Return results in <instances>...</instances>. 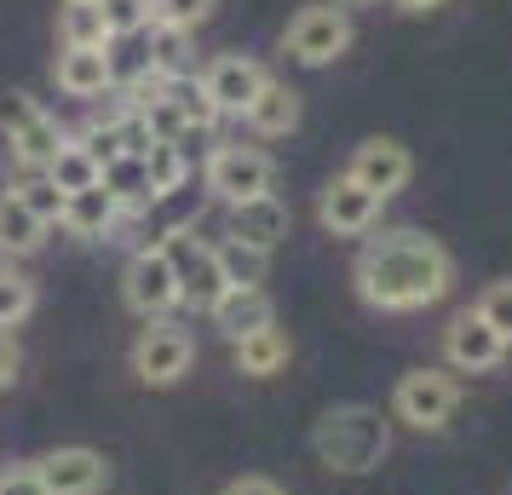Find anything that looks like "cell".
<instances>
[{"label":"cell","mask_w":512,"mask_h":495,"mask_svg":"<svg viewBox=\"0 0 512 495\" xmlns=\"http://www.w3.org/2000/svg\"><path fill=\"white\" fill-rule=\"evenodd\" d=\"M202 185H208L213 202L242 208V202H259V196L277 190V162L259 144H213L208 167H202Z\"/></svg>","instance_id":"obj_3"},{"label":"cell","mask_w":512,"mask_h":495,"mask_svg":"<svg viewBox=\"0 0 512 495\" xmlns=\"http://www.w3.org/2000/svg\"><path fill=\"white\" fill-rule=\"evenodd\" d=\"M208 317L225 340H242V334H254V329H271V323H277V306H271L265 288H225V300H219Z\"/></svg>","instance_id":"obj_18"},{"label":"cell","mask_w":512,"mask_h":495,"mask_svg":"<svg viewBox=\"0 0 512 495\" xmlns=\"http://www.w3.org/2000/svg\"><path fill=\"white\" fill-rule=\"evenodd\" d=\"M455 409H461V380L449 369H409L392 386V415L415 432H443Z\"/></svg>","instance_id":"obj_6"},{"label":"cell","mask_w":512,"mask_h":495,"mask_svg":"<svg viewBox=\"0 0 512 495\" xmlns=\"http://www.w3.org/2000/svg\"><path fill=\"white\" fill-rule=\"evenodd\" d=\"M265 81H271L265 64L248 58V52H219V58L208 64V75H202V87H208L219 116H248V104L265 93Z\"/></svg>","instance_id":"obj_10"},{"label":"cell","mask_w":512,"mask_h":495,"mask_svg":"<svg viewBox=\"0 0 512 495\" xmlns=\"http://www.w3.org/2000/svg\"><path fill=\"white\" fill-rule=\"evenodd\" d=\"M346 47H351V12L328 6V0L300 6V12L288 18V29H282V52H288L294 64H305V70H323V64H334Z\"/></svg>","instance_id":"obj_5"},{"label":"cell","mask_w":512,"mask_h":495,"mask_svg":"<svg viewBox=\"0 0 512 495\" xmlns=\"http://www.w3.org/2000/svg\"><path fill=\"white\" fill-rule=\"evenodd\" d=\"M0 139H6L12 162L24 167V173H47V162L58 156V144H64V127L41 110V98L6 93L0 98Z\"/></svg>","instance_id":"obj_4"},{"label":"cell","mask_w":512,"mask_h":495,"mask_svg":"<svg viewBox=\"0 0 512 495\" xmlns=\"http://www.w3.org/2000/svg\"><path fill=\"white\" fill-rule=\"evenodd\" d=\"M58 41L64 47H110V29H104L98 0H75V6L58 12Z\"/></svg>","instance_id":"obj_25"},{"label":"cell","mask_w":512,"mask_h":495,"mask_svg":"<svg viewBox=\"0 0 512 495\" xmlns=\"http://www.w3.org/2000/svg\"><path fill=\"white\" fill-rule=\"evenodd\" d=\"M219 495H288V490H282L277 478H265V472H242V478H231Z\"/></svg>","instance_id":"obj_34"},{"label":"cell","mask_w":512,"mask_h":495,"mask_svg":"<svg viewBox=\"0 0 512 495\" xmlns=\"http://www.w3.org/2000/svg\"><path fill=\"white\" fill-rule=\"evenodd\" d=\"M98 12H104L110 41H133L150 29V0H98Z\"/></svg>","instance_id":"obj_29"},{"label":"cell","mask_w":512,"mask_h":495,"mask_svg":"<svg viewBox=\"0 0 512 495\" xmlns=\"http://www.w3.org/2000/svg\"><path fill=\"white\" fill-rule=\"evenodd\" d=\"M64 6H75V0H64Z\"/></svg>","instance_id":"obj_37"},{"label":"cell","mask_w":512,"mask_h":495,"mask_svg":"<svg viewBox=\"0 0 512 495\" xmlns=\"http://www.w3.org/2000/svg\"><path fill=\"white\" fill-rule=\"evenodd\" d=\"M0 495H47V484L35 478V461H24V467H0Z\"/></svg>","instance_id":"obj_33"},{"label":"cell","mask_w":512,"mask_h":495,"mask_svg":"<svg viewBox=\"0 0 512 495\" xmlns=\"http://www.w3.org/2000/svg\"><path fill=\"white\" fill-rule=\"evenodd\" d=\"M213 254H219V271H225V288H259L265 283V271H271V254H259V248H242V242H213Z\"/></svg>","instance_id":"obj_26"},{"label":"cell","mask_w":512,"mask_h":495,"mask_svg":"<svg viewBox=\"0 0 512 495\" xmlns=\"http://www.w3.org/2000/svg\"><path fill=\"white\" fill-rule=\"evenodd\" d=\"M127 363H133V375H139L144 386H179V380L190 375V363H196V340H190V329L156 317V323L139 329Z\"/></svg>","instance_id":"obj_8"},{"label":"cell","mask_w":512,"mask_h":495,"mask_svg":"<svg viewBox=\"0 0 512 495\" xmlns=\"http://www.w3.org/2000/svg\"><path fill=\"white\" fill-rule=\"evenodd\" d=\"M288 225H294V213H288V202H282L277 190L225 213V236L242 242V248H259V254H277L282 236H288Z\"/></svg>","instance_id":"obj_15"},{"label":"cell","mask_w":512,"mask_h":495,"mask_svg":"<svg viewBox=\"0 0 512 495\" xmlns=\"http://www.w3.org/2000/svg\"><path fill=\"white\" fill-rule=\"evenodd\" d=\"M98 185L116 196L121 213H144L150 202H156V190H150V167H144L139 150H127V156H116V162L98 173Z\"/></svg>","instance_id":"obj_22"},{"label":"cell","mask_w":512,"mask_h":495,"mask_svg":"<svg viewBox=\"0 0 512 495\" xmlns=\"http://www.w3.org/2000/svg\"><path fill=\"white\" fill-rule=\"evenodd\" d=\"M121 219H127V213L116 208V196H110L104 185H93V190H75V196H64V219H58V225H64L70 236H81V242H104Z\"/></svg>","instance_id":"obj_17"},{"label":"cell","mask_w":512,"mask_h":495,"mask_svg":"<svg viewBox=\"0 0 512 495\" xmlns=\"http://www.w3.org/2000/svg\"><path fill=\"white\" fill-rule=\"evenodd\" d=\"M501 357H507V340L489 329L478 311L449 317V329H443V363H449L455 375H489Z\"/></svg>","instance_id":"obj_12"},{"label":"cell","mask_w":512,"mask_h":495,"mask_svg":"<svg viewBox=\"0 0 512 495\" xmlns=\"http://www.w3.org/2000/svg\"><path fill=\"white\" fill-rule=\"evenodd\" d=\"M392 6H403V12H432V6H443V0H392Z\"/></svg>","instance_id":"obj_36"},{"label":"cell","mask_w":512,"mask_h":495,"mask_svg":"<svg viewBox=\"0 0 512 495\" xmlns=\"http://www.w3.org/2000/svg\"><path fill=\"white\" fill-rule=\"evenodd\" d=\"M380 196L374 190H363L357 179H328V190L317 196V219H323V231L328 236H369L374 225H380Z\"/></svg>","instance_id":"obj_14"},{"label":"cell","mask_w":512,"mask_h":495,"mask_svg":"<svg viewBox=\"0 0 512 495\" xmlns=\"http://www.w3.org/2000/svg\"><path fill=\"white\" fill-rule=\"evenodd\" d=\"M288 357H294V340H288V329H254V334H242V340H231V363H236V375H282L288 369Z\"/></svg>","instance_id":"obj_19"},{"label":"cell","mask_w":512,"mask_h":495,"mask_svg":"<svg viewBox=\"0 0 512 495\" xmlns=\"http://www.w3.org/2000/svg\"><path fill=\"white\" fill-rule=\"evenodd\" d=\"M219 0H150V24H167V29H196L202 18H213Z\"/></svg>","instance_id":"obj_31"},{"label":"cell","mask_w":512,"mask_h":495,"mask_svg":"<svg viewBox=\"0 0 512 495\" xmlns=\"http://www.w3.org/2000/svg\"><path fill=\"white\" fill-rule=\"evenodd\" d=\"M346 179H357L363 190H374L380 202H392L397 190L415 179V156H409L397 139H363L357 150H351Z\"/></svg>","instance_id":"obj_13"},{"label":"cell","mask_w":512,"mask_h":495,"mask_svg":"<svg viewBox=\"0 0 512 495\" xmlns=\"http://www.w3.org/2000/svg\"><path fill=\"white\" fill-rule=\"evenodd\" d=\"M156 93L179 110V121H185L190 133H208L213 121H219V110H213V98H208V87H202V75H162L156 81Z\"/></svg>","instance_id":"obj_23"},{"label":"cell","mask_w":512,"mask_h":495,"mask_svg":"<svg viewBox=\"0 0 512 495\" xmlns=\"http://www.w3.org/2000/svg\"><path fill=\"white\" fill-rule=\"evenodd\" d=\"M248 127H254L259 139H288L294 127H300V93L288 87V81H265V93L248 104Z\"/></svg>","instance_id":"obj_20"},{"label":"cell","mask_w":512,"mask_h":495,"mask_svg":"<svg viewBox=\"0 0 512 495\" xmlns=\"http://www.w3.org/2000/svg\"><path fill=\"white\" fill-rule=\"evenodd\" d=\"M121 300H127V311H139L144 323L179 311V277H173V260L162 254V242H144L139 254L127 260V271H121Z\"/></svg>","instance_id":"obj_9"},{"label":"cell","mask_w":512,"mask_h":495,"mask_svg":"<svg viewBox=\"0 0 512 495\" xmlns=\"http://www.w3.org/2000/svg\"><path fill=\"white\" fill-rule=\"evenodd\" d=\"M52 81L70 98H104L116 87L110 81V47H64L58 64H52Z\"/></svg>","instance_id":"obj_16"},{"label":"cell","mask_w":512,"mask_h":495,"mask_svg":"<svg viewBox=\"0 0 512 495\" xmlns=\"http://www.w3.org/2000/svg\"><path fill=\"white\" fill-rule=\"evenodd\" d=\"M144 167H150V190H156V202L173 196V190H185V179H190L185 144H144Z\"/></svg>","instance_id":"obj_27"},{"label":"cell","mask_w":512,"mask_h":495,"mask_svg":"<svg viewBox=\"0 0 512 495\" xmlns=\"http://www.w3.org/2000/svg\"><path fill=\"white\" fill-rule=\"evenodd\" d=\"M311 455L328 472L363 478V472H374L392 455V421L380 409H369V403H340V409H328L323 421L311 426Z\"/></svg>","instance_id":"obj_2"},{"label":"cell","mask_w":512,"mask_h":495,"mask_svg":"<svg viewBox=\"0 0 512 495\" xmlns=\"http://www.w3.org/2000/svg\"><path fill=\"white\" fill-rule=\"evenodd\" d=\"M47 179L64 190V196H75V190H93V185H98V162L87 156V144L75 139V133H64L58 156L47 162Z\"/></svg>","instance_id":"obj_24"},{"label":"cell","mask_w":512,"mask_h":495,"mask_svg":"<svg viewBox=\"0 0 512 495\" xmlns=\"http://www.w3.org/2000/svg\"><path fill=\"white\" fill-rule=\"evenodd\" d=\"M357 300L374 311H426L438 306L455 283V260L443 254V242L420 231H380L351 265Z\"/></svg>","instance_id":"obj_1"},{"label":"cell","mask_w":512,"mask_h":495,"mask_svg":"<svg viewBox=\"0 0 512 495\" xmlns=\"http://www.w3.org/2000/svg\"><path fill=\"white\" fill-rule=\"evenodd\" d=\"M47 231H52V225H47L35 208H29L24 196H12V190L0 196V254L24 260V254H35V248L47 242Z\"/></svg>","instance_id":"obj_21"},{"label":"cell","mask_w":512,"mask_h":495,"mask_svg":"<svg viewBox=\"0 0 512 495\" xmlns=\"http://www.w3.org/2000/svg\"><path fill=\"white\" fill-rule=\"evenodd\" d=\"M472 311H478V317H484L489 329H495V334H501V340L512 346V277L489 283L484 294H478V306H472Z\"/></svg>","instance_id":"obj_32"},{"label":"cell","mask_w":512,"mask_h":495,"mask_svg":"<svg viewBox=\"0 0 512 495\" xmlns=\"http://www.w3.org/2000/svg\"><path fill=\"white\" fill-rule=\"evenodd\" d=\"M18 369H24V352H18V340H12V334H0V392L18 380Z\"/></svg>","instance_id":"obj_35"},{"label":"cell","mask_w":512,"mask_h":495,"mask_svg":"<svg viewBox=\"0 0 512 495\" xmlns=\"http://www.w3.org/2000/svg\"><path fill=\"white\" fill-rule=\"evenodd\" d=\"M162 254L173 260V277H179V306L213 311L219 300H225V271H219L213 242H202L196 231H167Z\"/></svg>","instance_id":"obj_7"},{"label":"cell","mask_w":512,"mask_h":495,"mask_svg":"<svg viewBox=\"0 0 512 495\" xmlns=\"http://www.w3.org/2000/svg\"><path fill=\"white\" fill-rule=\"evenodd\" d=\"M35 478L47 484V495H98L110 484V461L87 444H64L35 461Z\"/></svg>","instance_id":"obj_11"},{"label":"cell","mask_w":512,"mask_h":495,"mask_svg":"<svg viewBox=\"0 0 512 495\" xmlns=\"http://www.w3.org/2000/svg\"><path fill=\"white\" fill-rule=\"evenodd\" d=\"M29 311H35V283L24 271H0V334L18 329Z\"/></svg>","instance_id":"obj_28"},{"label":"cell","mask_w":512,"mask_h":495,"mask_svg":"<svg viewBox=\"0 0 512 495\" xmlns=\"http://www.w3.org/2000/svg\"><path fill=\"white\" fill-rule=\"evenodd\" d=\"M12 196H24V202H29L35 213H41L47 225H58V219H64V190L52 185L47 173H24V179L12 185Z\"/></svg>","instance_id":"obj_30"}]
</instances>
